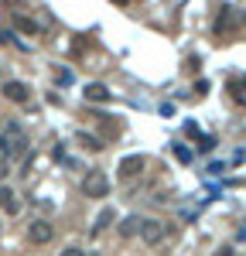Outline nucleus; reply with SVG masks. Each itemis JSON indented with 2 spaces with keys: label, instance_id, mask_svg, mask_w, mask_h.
Instances as JSON below:
<instances>
[{
  "label": "nucleus",
  "instance_id": "obj_1",
  "mask_svg": "<svg viewBox=\"0 0 246 256\" xmlns=\"http://www.w3.org/2000/svg\"><path fill=\"white\" fill-rule=\"evenodd\" d=\"M28 150V134H24V126L20 123H4V130H0V158H20Z\"/></svg>",
  "mask_w": 246,
  "mask_h": 256
},
{
  "label": "nucleus",
  "instance_id": "obj_2",
  "mask_svg": "<svg viewBox=\"0 0 246 256\" xmlns=\"http://www.w3.org/2000/svg\"><path fill=\"white\" fill-rule=\"evenodd\" d=\"M82 195L86 198H106L110 195V178L102 174V171H89V174L82 178Z\"/></svg>",
  "mask_w": 246,
  "mask_h": 256
},
{
  "label": "nucleus",
  "instance_id": "obj_3",
  "mask_svg": "<svg viewBox=\"0 0 246 256\" xmlns=\"http://www.w3.org/2000/svg\"><path fill=\"white\" fill-rule=\"evenodd\" d=\"M164 232H168V229H164L161 218H144V222H140V232H137V236H140L147 246H158V242L164 239Z\"/></svg>",
  "mask_w": 246,
  "mask_h": 256
},
{
  "label": "nucleus",
  "instance_id": "obj_4",
  "mask_svg": "<svg viewBox=\"0 0 246 256\" xmlns=\"http://www.w3.org/2000/svg\"><path fill=\"white\" fill-rule=\"evenodd\" d=\"M52 236H55L52 222H31V226H28V239H31L34 246H44V242H52Z\"/></svg>",
  "mask_w": 246,
  "mask_h": 256
},
{
  "label": "nucleus",
  "instance_id": "obj_5",
  "mask_svg": "<svg viewBox=\"0 0 246 256\" xmlns=\"http://www.w3.org/2000/svg\"><path fill=\"white\" fill-rule=\"evenodd\" d=\"M0 92L10 99V102H28V96H31L24 82H4V86H0Z\"/></svg>",
  "mask_w": 246,
  "mask_h": 256
},
{
  "label": "nucleus",
  "instance_id": "obj_6",
  "mask_svg": "<svg viewBox=\"0 0 246 256\" xmlns=\"http://www.w3.org/2000/svg\"><path fill=\"white\" fill-rule=\"evenodd\" d=\"M82 96L86 102H110V89L102 82H89V86H82Z\"/></svg>",
  "mask_w": 246,
  "mask_h": 256
},
{
  "label": "nucleus",
  "instance_id": "obj_7",
  "mask_svg": "<svg viewBox=\"0 0 246 256\" xmlns=\"http://www.w3.org/2000/svg\"><path fill=\"white\" fill-rule=\"evenodd\" d=\"M144 171V158L140 154H130V158L120 160V178H137Z\"/></svg>",
  "mask_w": 246,
  "mask_h": 256
},
{
  "label": "nucleus",
  "instance_id": "obj_8",
  "mask_svg": "<svg viewBox=\"0 0 246 256\" xmlns=\"http://www.w3.org/2000/svg\"><path fill=\"white\" fill-rule=\"evenodd\" d=\"M0 208L7 212V216H14L20 208V202H18V192L14 188H7V184H0Z\"/></svg>",
  "mask_w": 246,
  "mask_h": 256
},
{
  "label": "nucleus",
  "instance_id": "obj_9",
  "mask_svg": "<svg viewBox=\"0 0 246 256\" xmlns=\"http://www.w3.org/2000/svg\"><path fill=\"white\" fill-rule=\"evenodd\" d=\"M140 222H144L140 216H126V218H123V222H120V236H123V239L137 236V232H140Z\"/></svg>",
  "mask_w": 246,
  "mask_h": 256
},
{
  "label": "nucleus",
  "instance_id": "obj_10",
  "mask_svg": "<svg viewBox=\"0 0 246 256\" xmlns=\"http://www.w3.org/2000/svg\"><path fill=\"white\" fill-rule=\"evenodd\" d=\"M14 28H20L24 34H34V31H38V24L31 18H24V14H14Z\"/></svg>",
  "mask_w": 246,
  "mask_h": 256
},
{
  "label": "nucleus",
  "instance_id": "obj_11",
  "mask_svg": "<svg viewBox=\"0 0 246 256\" xmlns=\"http://www.w3.org/2000/svg\"><path fill=\"white\" fill-rule=\"evenodd\" d=\"M79 144L89 147V150H102V147H106V144H102L100 137H92V134H79Z\"/></svg>",
  "mask_w": 246,
  "mask_h": 256
},
{
  "label": "nucleus",
  "instance_id": "obj_12",
  "mask_svg": "<svg viewBox=\"0 0 246 256\" xmlns=\"http://www.w3.org/2000/svg\"><path fill=\"white\" fill-rule=\"evenodd\" d=\"M110 222H113V208H102L100 218H96V226H92V232H102V229H106Z\"/></svg>",
  "mask_w": 246,
  "mask_h": 256
},
{
  "label": "nucleus",
  "instance_id": "obj_13",
  "mask_svg": "<svg viewBox=\"0 0 246 256\" xmlns=\"http://www.w3.org/2000/svg\"><path fill=\"white\" fill-rule=\"evenodd\" d=\"M212 147H216V137H198V150H202V154H208Z\"/></svg>",
  "mask_w": 246,
  "mask_h": 256
},
{
  "label": "nucleus",
  "instance_id": "obj_14",
  "mask_svg": "<svg viewBox=\"0 0 246 256\" xmlns=\"http://www.w3.org/2000/svg\"><path fill=\"white\" fill-rule=\"evenodd\" d=\"M55 79L58 82H72V72H68V68H55Z\"/></svg>",
  "mask_w": 246,
  "mask_h": 256
},
{
  "label": "nucleus",
  "instance_id": "obj_15",
  "mask_svg": "<svg viewBox=\"0 0 246 256\" xmlns=\"http://www.w3.org/2000/svg\"><path fill=\"white\" fill-rule=\"evenodd\" d=\"M184 134H188V137H198V126H195V120H188V123H184Z\"/></svg>",
  "mask_w": 246,
  "mask_h": 256
},
{
  "label": "nucleus",
  "instance_id": "obj_16",
  "mask_svg": "<svg viewBox=\"0 0 246 256\" xmlns=\"http://www.w3.org/2000/svg\"><path fill=\"white\" fill-rule=\"evenodd\" d=\"M195 86H198V89H195V96H205V92H208V82H205V79H198Z\"/></svg>",
  "mask_w": 246,
  "mask_h": 256
},
{
  "label": "nucleus",
  "instance_id": "obj_17",
  "mask_svg": "<svg viewBox=\"0 0 246 256\" xmlns=\"http://www.w3.org/2000/svg\"><path fill=\"white\" fill-rule=\"evenodd\" d=\"M174 154H178V160H192V150H184V147H174Z\"/></svg>",
  "mask_w": 246,
  "mask_h": 256
},
{
  "label": "nucleus",
  "instance_id": "obj_18",
  "mask_svg": "<svg viewBox=\"0 0 246 256\" xmlns=\"http://www.w3.org/2000/svg\"><path fill=\"white\" fill-rule=\"evenodd\" d=\"M62 256H86V253H82L79 246H68V250H62Z\"/></svg>",
  "mask_w": 246,
  "mask_h": 256
},
{
  "label": "nucleus",
  "instance_id": "obj_19",
  "mask_svg": "<svg viewBox=\"0 0 246 256\" xmlns=\"http://www.w3.org/2000/svg\"><path fill=\"white\" fill-rule=\"evenodd\" d=\"M7 171H10V168H7V160L0 158V181H4V178H7Z\"/></svg>",
  "mask_w": 246,
  "mask_h": 256
},
{
  "label": "nucleus",
  "instance_id": "obj_20",
  "mask_svg": "<svg viewBox=\"0 0 246 256\" xmlns=\"http://www.w3.org/2000/svg\"><path fill=\"white\" fill-rule=\"evenodd\" d=\"M216 256H232V250H229V246H222V250H216Z\"/></svg>",
  "mask_w": 246,
  "mask_h": 256
},
{
  "label": "nucleus",
  "instance_id": "obj_21",
  "mask_svg": "<svg viewBox=\"0 0 246 256\" xmlns=\"http://www.w3.org/2000/svg\"><path fill=\"white\" fill-rule=\"evenodd\" d=\"M240 239H246V226H243V229H240Z\"/></svg>",
  "mask_w": 246,
  "mask_h": 256
}]
</instances>
